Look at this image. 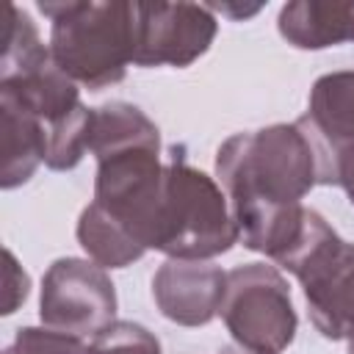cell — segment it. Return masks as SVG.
<instances>
[{
  "mask_svg": "<svg viewBox=\"0 0 354 354\" xmlns=\"http://www.w3.org/2000/svg\"><path fill=\"white\" fill-rule=\"evenodd\" d=\"M216 177L230 199L238 241L274 263L301 230V199L315 185H337L335 163L301 116L230 136L216 152Z\"/></svg>",
  "mask_w": 354,
  "mask_h": 354,
  "instance_id": "obj_1",
  "label": "cell"
},
{
  "mask_svg": "<svg viewBox=\"0 0 354 354\" xmlns=\"http://www.w3.org/2000/svg\"><path fill=\"white\" fill-rule=\"evenodd\" d=\"M39 11L50 19V53L64 75L91 91L124 80L136 55V3L58 0Z\"/></svg>",
  "mask_w": 354,
  "mask_h": 354,
  "instance_id": "obj_2",
  "label": "cell"
},
{
  "mask_svg": "<svg viewBox=\"0 0 354 354\" xmlns=\"http://www.w3.org/2000/svg\"><path fill=\"white\" fill-rule=\"evenodd\" d=\"M238 243L224 188L185 160H169L158 210L155 252L174 260H213Z\"/></svg>",
  "mask_w": 354,
  "mask_h": 354,
  "instance_id": "obj_3",
  "label": "cell"
},
{
  "mask_svg": "<svg viewBox=\"0 0 354 354\" xmlns=\"http://www.w3.org/2000/svg\"><path fill=\"white\" fill-rule=\"evenodd\" d=\"M0 97L14 100L44 124L58 122L80 105L77 83L61 72L33 19L19 6H8V22L3 30Z\"/></svg>",
  "mask_w": 354,
  "mask_h": 354,
  "instance_id": "obj_4",
  "label": "cell"
},
{
  "mask_svg": "<svg viewBox=\"0 0 354 354\" xmlns=\"http://www.w3.org/2000/svg\"><path fill=\"white\" fill-rule=\"evenodd\" d=\"M227 332L249 351H285L299 329L290 285L277 266L246 263L227 271L221 313Z\"/></svg>",
  "mask_w": 354,
  "mask_h": 354,
  "instance_id": "obj_5",
  "label": "cell"
},
{
  "mask_svg": "<svg viewBox=\"0 0 354 354\" xmlns=\"http://www.w3.org/2000/svg\"><path fill=\"white\" fill-rule=\"evenodd\" d=\"M41 326L94 337L116 321V288L102 266L83 257H58L41 277Z\"/></svg>",
  "mask_w": 354,
  "mask_h": 354,
  "instance_id": "obj_6",
  "label": "cell"
},
{
  "mask_svg": "<svg viewBox=\"0 0 354 354\" xmlns=\"http://www.w3.org/2000/svg\"><path fill=\"white\" fill-rule=\"evenodd\" d=\"M218 22L199 3H136V66H188L205 55Z\"/></svg>",
  "mask_w": 354,
  "mask_h": 354,
  "instance_id": "obj_7",
  "label": "cell"
},
{
  "mask_svg": "<svg viewBox=\"0 0 354 354\" xmlns=\"http://www.w3.org/2000/svg\"><path fill=\"white\" fill-rule=\"evenodd\" d=\"M227 293V271L210 260H174L158 266L152 277V299L163 318L180 326H205L221 313Z\"/></svg>",
  "mask_w": 354,
  "mask_h": 354,
  "instance_id": "obj_8",
  "label": "cell"
},
{
  "mask_svg": "<svg viewBox=\"0 0 354 354\" xmlns=\"http://www.w3.org/2000/svg\"><path fill=\"white\" fill-rule=\"evenodd\" d=\"M301 119L337 169L340 152L354 144V69L321 75L310 88V105Z\"/></svg>",
  "mask_w": 354,
  "mask_h": 354,
  "instance_id": "obj_9",
  "label": "cell"
},
{
  "mask_svg": "<svg viewBox=\"0 0 354 354\" xmlns=\"http://www.w3.org/2000/svg\"><path fill=\"white\" fill-rule=\"evenodd\" d=\"M279 36L299 50L354 41V0H293L279 8Z\"/></svg>",
  "mask_w": 354,
  "mask_h": 354,
  "instance_id": "obj_10",
  "label": "cell"
},
{
  "mask_svg": "<svg viewBox=\"0 0 354 354\" xmlns=\"http://www.w3.org/2000/svg\"><path fill=\"white\" fill-rule=\"evenodd\" d=\"M3 122V177L6 191L28 183L47 155V127L39 116L25 111L8 97H0Z\"/></svg>",
  "mask_w": 354,
  "mask_h": 354,
  "instance_id": "obj_11",
  "label": "cell"
},
{
  "mask_svg": "<svg viewBox=\"0 0 354 354\" xmlns=\"http://www.w3.org/2000/svg\"><path fill=\"white\" fill-rule=\"evenodd\" d=\"M133 147H158L160 149V133L158 124L136 105L113 100L100 108H94V124H91V155L105 158L122 149Z\"/></svg>",
  "mask_w": 354,
  "mask_h": 354,
  "instance_id": "obj_12",
  "label": "cell"
},
{
  "mask_svg": "<svg viewBox=\"0 0 354 354\" xmlns=\"http://www.w3.org/2000/svg\"><path fill=\"white\" fill-rule=\"evenodd\" d=\"M313 326L326 340H348L354 335V257L329 277L304 288Z\"/></svg>",
  "mask_w": 354,
  "mask_h": 354,
  "instance_id": "obj_13",
  "label": "cell"
},
{
  "mask_svg": "<svg viewBox=\"0 0 354 354\" xmlns=\"http://www.w3.org/2000/svg\"><path fill=\"white\" fill-rule=\"evenodd\" d=\"M77 243L88 254L91 263L102 268H124L144 257V246H138L97 202L83 207L77 218Z\"/></svg>",
  "mask_w": 354,
  "mask_h": 354,
  "instance_id": "obj_14",
  "label": "cell"
},
{
  "mask_svg": "<svg viewBox=\"0 0 354 354\" xmlns=\"http://www.w3.org/2000/svg\"><path fill=\"white\" fill-rule=\"evenodd\" d=\"M91 124H94V108H86L83 102L58 122L47 124L44 163L53 171L75 169L83 160V155L91 149Z\"/></svg>",
  "mask_w": 354,
  "mask_h": 354,
  "instance_id": "obj_15",
  "label": "cell"
},
{
  "mask_svg": "<svg viewBox=\"0 0 354 354\" xmlns=\"http://www.w3.org/2000/svg\"><path fill=\"white\" fill-rule=\"evenodd\" d=\"M88 354H160V340L136 321H113L91 337Z\"/></svg>",
  "mask_w": 354,
  "mask_h": 354,
  "instance_id": "obj_16",
  "label": "cell"
},
{
  "mask_svg": "<svg viewBox=\"0 0 354 354\" xmlns=\"http://www.w3.org/2000/svg\"><path fill=\"white\" fill-rule=\"evenodd\" d=\"M3 354H88L83 337L64 335L47 326H19L14 343Z\"/></svg>",
  "mask_w": 354,
  "mask_h": 354,
  "instance_id": "obj_17",
  "label": "cell"
},
{
  "mask_svg": "<svg viewBox=\"0 0 354 354\" xmlns=\"http://www.w3.org/2000/svg\"><path fill=\"white\" fill-rule=\"evenodd\" d=\"M3 257H6V301H3V315H11L28 299L30 277L22 271V266L17 263V257H14L11 249H6Z\"/></svg>",
  "mask_w": 354,
  "mask_h": 354,
  "instance_id": "obj_18",
  "label": "cell"
},
{
  "mask_svg": "<svg viewBox=\"0 0 354 354\" xmlns=\"http://www.w3.org/2000/svg\"><path fill=\"white\" fill-rule=\"evenodd\" d=\"M337 185L346 191L348 202L354 205V144L340 152V160H337Z\"/></svg>",
  "mask_w": 354,
  "mask_h": 354,
  "instance_id": "obj_19",
  "label": "cell"
},
{
  "mask_svg": "<svg viewBox=\"0 0 354 354\" xmlns=\"http://www.w3.org/2000/svg\"><path fill=\"white\" fill-rule=\"evenodd\" d=\"M221 354H271V351H249V348H227V351H221Z\"/></svg>",
  "mask_w": 354,
  "mask_h": 354,
  "instance_id": "obj_20",
  "label": "cell"
},
{
  "mask_svg": "<svg viewBox=\"0 0 354 354\" xmlns=\"http://www.w3.org/2000/svg\"><path fill=\"white\" fill-rule=\"evenodd\" d=\"M348 354H354V335L348 337Z\"/></svg>",
  "mask_w": 354,
  "mask_h": 354,
  "instance_id": "obj_21",
  "label": "cell"
}]
</instances>
